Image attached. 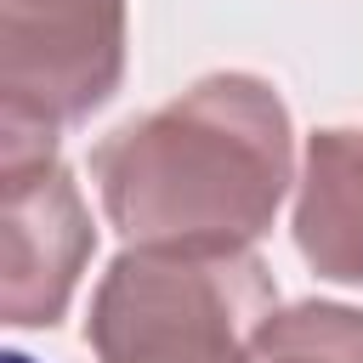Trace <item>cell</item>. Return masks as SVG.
Returning a JSON list of instances; mask_svg holds the SVG:
<instances>
[{"label":"cell","instance_id":"obj_3","mask_svg":"<svg viewBox=\"0 0 363 363\" xmlns=\"http://www.w3.org/2000/svg\"><path fill=\"white\" fill-rule=\"evenodd\" d=\"M6 363H34V357H23V352H11V357H6Z\"/></svg>","mask_w":363,"mask_h":363},{"label":"cell","instance_id":"obj_2","mask_svg":"<svg viewBox=\"0 0 363 363\" xmlns=\"http://www.w3.org/2000/svg\"><path fill=\"white\" fill-rule=\"evenodd\" d=\"M119 74V0H6L11 119H68Z\"/></svg>","mask_w":363,"mask_h":363},{"label":"cell","instance_id":"obj_1","mask_svg":"<svg viewBox=\"0 0 363 363\" xmlns=\"http://www.w3.org/2000/svg\"><path fill=\"white\" fill-rule=\"evenodd\" d=\"M255 295V267L233 255L227 267L119 261L96 306V346L108 363H244L233 318Z\"/></svg>","mask_w":363,"mask_h":363}]
</instances>
